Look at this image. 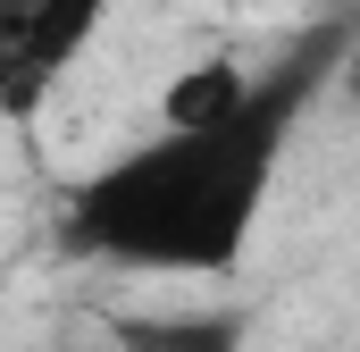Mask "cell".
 Wrapping results in <instances>:
<instances>
[{
  "mask_svg": "<svg viewBox=\"0 0 360 352\" xmlns=\"http://www.w3.org/2000/svg\"><path fill=\"white\" fill-rule=\"evenodd\" d=\"M352 59L344 25H310L276 68H260L252 101L226 126H193V134H151L134 151H117L109 168H92L68 193V244L109 268H143V277H218L243 260L260 210L276 184V151L293 134V118L319 101V84Z\"/></svg>",
  "mask_w": 360,
  "mask_h": 352,
  "instance_id": "6da1fadb",
  "label": "cell"
},
{
  "mask_svg": "<svg viewBox=\"0 0 360 352\" xmlns=\"http://www.w3.org/2000/svg\"><path fill=\"white\" fill-rule=\"evenodd\" d=\"M101 17L109 0H0V101H34L92 42Z\"/></svg>",
  "mask_w": 360,
  "mask_h": 352,
  "instance_id": "7a4b0ae2",
  "label": "cell"
},
{
  "mask_svg": "<svg viewBox=\"0 0 360 352\" xmlns=\"http://www.w3.org/2000/svg\"><path fill=\"white\" fill-rule=\"evenodd\" d=\"M109 352H252L243 310H109Z\"/></svg>",
  "mask_w": 360,
  "mask_h": 352,
  "instance_id": "3957f363",
  "label": "cell"
},
{
  "mask_svg": "<svg viewBox=\"0 0 360 352\" xmlns=\"http://www.w3.org/2000/svg\"><path fill=\"white\" fill-rule=\"evenodd\" d=\"M252 68H235V59H193L184 76H168V92H160V126L168 134H193V126H226L243 101H252Z\"/></svg>",
  "mask_w": 360,
  "mask_h": 352,
  "instance_id": "277c9868",
  "label": "cell"
}]
</instances>
